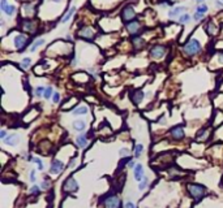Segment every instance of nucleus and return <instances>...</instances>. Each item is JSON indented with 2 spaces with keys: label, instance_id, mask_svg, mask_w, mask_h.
Segmentation results:
<instances>
[{
  "label": "nucleus",
  "instance_id": "obj_34",
  "mask_svg": "<svg viewBox=\"0 0 223 208\" xmlns=\"http://www.w3.org/2000/svg\"><path fill=\"white\" fill-rule=\"evenodd\" d=\"M8 5H9V4H8L7 0H2V2H0V9H2V11L4 12L5 9H7Z\"/></svg>",
  "mask_w": 223,
  "mask_h": 208
},
{
  "label": "nucleus",
  "instance_id": "obj_26",
  "mask_svg": "<svg viewBox=\"0 0 223 208\" xmlns=\"http://www.w3.org/2000/svg\"><path fill=\"white\" fill-rule=\"evenodd\" d=\"M190 21V16L188 15V13H184V15H181L180 17H179V22L180 23H187V22H189Z\"/></svg>",
  "mask_w": 223,
  "mask_h": 208
},
{
  "label": "nucleus",
  "instance_id": "obj_39",
  "mask_svg": "<svg viewBox=\"0 0 223 208\" xmlns=\"http://www.w3.org/2000/svg\"><path fill=\"white\" fill-rule=\"evenodd\" d=\"M30 181H31V182H35V171H31V172H30Z\"/></svg>",
  "mask_w": 223,
  "mask_h": 208
},
{
  "label": "nucleus",
  "instance_id": "obj_28",
  "mask_svg": "<svg viewBox=\"0 0 223 208\" xmlns=\"http://www.w3.org/2000/svg\"><path fill=\"white\" fill-rule=\"evenodd\" d=\"M44 91H46V89L44 87H42V86H38L37 89H35V95L39 98V96H42V95H44Z\"/></svg>",
  "mask_w": 223,
  "mask_h": 208
},
{
  "label": "nucleus",
  "instance_id": "obj_30",
  "mask_svg": "<svg viewBox=\"0 0 223 208\" xmlns=\"http://www.w3.org/2000/svg\"><path fill=\"white\" fill-rule=\"evenodd\" d=\"M207 9H209V8L206 7V5H203V4H202V5H198V7H197V11H196V12H198V13L205 15L206 12H207Z\"/></svg>",
  "mask_w": 223,
  "mask_h": 208
},
{
  "label": "nucleus",
  "instance_id": "obj_46",
  "mask_svg": "<svg viewBox=\"0 0 223 208\" xmlns=\"http://www.w3.org/2000/svg\"><path fill=\"white\" fill-rule=\"evenodd\" d=\"M50 2H54V3H60L61 0H50Z\"/></svg>",
  "mask_w": 223,
  "mask_h": 208
},
{
  "label": "nucleus",
  "instance_id": "obj_1",
  "mask_svg": "<svg viewBox=\"0 0 223 208\" xmlns=\"http://www.w3.org/2000/svg\"><path fill=\"white\" fill-rule=\"evenodd\" d=\"M201 51V45L197 39H190L184 45V52L188 56H194Z\"/></svg>",
  "mask_w": 223,
  "mask_h": 208
},
{
  "label": "nucleus",
  "instance_id": "obj_44",
  "mask_svg": "<svg viewBox=\"0 0 223 208\" xmlns=\"http://www.w3.org/2000/svg\"><path fill=\"white\" fill-rule=\"evenodd\" d=\"M128 165H129L131 168H133V167H135V163H133V161H129V164H128Z\"/></svg>",
  "mask_w": 223,
  "mask_h": 208
},
{
  "label": "nucleus",
  "instance_id": "obj_13",
  "mask_svg": "<svg viewBox=\"0 0 223 208\" xmlns=\"http://www.w3.org/2000/svg\"><path fill=\"white\" fill-rule=\"evenodd\" d=\"M18 141H20V137H18L17 134H11L9 137H7L4 139V143L8 144V146H16Z\"/></svg>",
  "mask_w": 223,
  "mask_h": 208
},
{
  "label": "nucleus",
  "instance_id": "obj_15",
  "mask_svg": "<svg viewBox=\"0 0 223 208\" xmlns=\"http://www.w3.org/2000/svg\"><path fill=\"white\" fill-rule=\"evenodd\" d=\"M184 11H185V7H176V8H174L172 11H170L168 16H170L171 18H174V17H180L181 15H184V13H183Z\"/></svg>",
  "mask_w": 223,
  "mask_h": 208
},
{
  "label": "nucleus",
  "instance_id": "obj_8",
  "mask_svg": "<svg viewBox=\"0 0 223 208\" xmlns=\"http://www.w3.org/2000/svg\"><path fill=\"white\" fill-rule=\"evenodd\" d=\"M63 169H64V164H63L60 160H54L52 163H51L50 173L51 174H59Z\"/></svg>",
  "mask_w": 223,
  "mask_h": 208
},
{
  "label": "nucleus",
  "instance_id": "obj_10",
  "mask_svg": "<svg viewBox=\"0 0 223 208\" xmlns=\"http://www.w3.org/2000/svg\"><path fill=\"white\" fill-rule=\"evenodd\" d=\"M127 30H128L129 34H132V35L136 36V34L140 33V30H141V25H140L138 21L135 20V21H132V22H129V23H127Z\"/></svg>",
  "mask_w": 223,
  "mask_h": 208
},
{
  "label": "nucleus",
  "instance_id": "obj_41",
  "mask_svg": "<svg viewBox=\"0 0 223 208\" xmlns=\"http://www.w3.org/2000/svg\"><path fill=\"white\" fill-rule=\"evenodd\" d=\"M125 208H136V206L132 202H128V203H125Z\"/></svg>",
  "mask_w": 223,
  "mask_h": 208
},
{
  "label": "nucleus",
  "instance_id": "obj_19",
  "mask_svg": "<svg viewBox=\"0 0 223 208\" xmlns=\"http://www.w3.org/2000/svg\"><path fill=\"white\" fill-rule=\"evenodd\" d=\"M132 42H133V46H135V48H137V49H140V48H141V47L145 45V40L142 39L141 36H137V35L133 38Z\"/></svg>",
  "mask_w": 223,
  "mask_h": 208
},
{
  "label": "nucleus",
  "instance_id": "obj_37",
  "mask_svg": "<svg viewBox=\"0 0 223 208\" xmlns=\"http://www.w3.org/2000/svg\"><path fill=\"white\" fill-rule=\"evenodd\" d=\"M59 100H60V95L58 92H54V95H52V102L54 103H59Z\"/></svg>",
  "mask_w": 223,
  "mask_h": 208
},
{
  "label": "nucleus",
  "instance_id": "obj_35",
  "mask_svg": "<svg viewBox=\"0 0 223 208\" xmlns=\"http://www.w3.org/2000/svg\"><path fill=\"white\" fill-rule=\"evenodd\" d=\"M202 18H203V15H202V13H198V12H196L194 16H193V20H194V21H201Z\"/></svg>",
  "mask_w": 223,
  "mask_h": 208
},
{
  "label": "nucleus",
  "instance_id": "obj_14",
  "mask_svg": "<svg viewBox=\"0 0 223 208\" xmlns=\"http://www.w3.org/2000/svg\"><path fill=\"white\" fill-rule=\"evenodd\" d=\"M142 177H144V168L141 164H137L135 167V178H136V181H141V180H144Z\"/></svg>",
  "mask_w": 223,
  "mask_h": 208
},
{
  "label": "nucleus",
  "instance_id": "obj_5",
  "mask_svg": "<svg viewBox=\"0 0 223 208\" xmlns=\"http://www.w3.org/2000/svg\"><path fill=\"white\" fill-rule=\"evenodd\" d=\"M105 207L106 208H120L122 203H120V199L115 195H110L105 199Z\"/></svg>",
  "mask_w": 223,
  "mask_h": 208
},
{
  "label": "nucleus",
  "instance_id": "obj_23",
  "mask_svg": "<svg viewBox=\"0 0 223 208\" xmlns=\"http://www.w3.org/2000/svg\"><path fill=\"white\" fill-rule=\"evenodd\" d=\"M43 45H44V39H42V38H41V39H38V40H35L33 45L30 46V52H34L38 47H41V46H43Z\"/></svg>",
  "mask_w": 223,
  "mask_h": 208
},
{
  "label": "nucleus",
  "instance_id": "obj_21",
  "mask_svg": "<svg viewBox=\"0 0 223 208\" xmlns=\"http://www.w3.org/2000/svg\"><path fill=\"white\" fill-rule=\"evenodd\" d=\"M205 29L207 31V34L209 35H214L216 33V28H215V25L212 22V21H209L206 25H205Z\"/></svg>",
  "mask_w": 223,
  "mask_h": 208
},
{
  "label": "nucleus",
  "instance_id": "obj_40",
  "mask_svg": "<svg viewBox=\"0 0 223 208\" xmlns=\"http://www.w3.org/2000/svg\"><path fill=\"white\" fill-rule=\"evenodd\" d=\"M0 138H2V139H5V138H7V131H5V130L0 131Z\"/></svg>",
  "mask_w": 223,
  "mask_h": 208
},
{
  "label": "nucleus",
  "instance_id": "obj_2",
  "mask_svg": "<svg viewBox=\"0 0 223 208\" xmlns=\"http://www.w3.org/2000/svg\"><path fill=\"white\" fill-rule=\"evenodd\" d=\"M188 193L190 197H193L196 200H200L203 195H205V187L201 185H194V184H189L187 186Z\"/></svg>",
  "mask_w": 223,
  "mask_h": 208
},
{
  "label": "nucleus",
  "instance_id": "obj_3",
  "mask_svg": "<svg viewBox=\"0 0 223 208\" xmlns=\"http://www.w3.org/2000/svg\"><path fill=\"white\" fill-rule=\"evenodd\" d=\"M122 17H123V21L125 23H129L132 21H135L136 12H135V9H133L132 5H127V7H124V9L122 12Z\"/></svg>",
  "mask_w": 223,
  "mask_h": 208
},
{
  "label": "nucleus",
  "instance_id": "obj_33",
  "mask_svg": "<svg viewBox=\"0 0 223 208\" xmlns=\"http://www.w3.org/2000/svg\"><path fill=\"white\" fill-rule=\"evenodd\" d=\"M148 185H149V178L144 177L142 182H141V184H140V186H138V187H140V190H144V189H145L146 186H148Z\"/></svg>",
  "mask_w": 223,
  "mask_h": 208
},
{
  "label": "nucleus",
  "instance_id": "obj_6",
  "mask_svg": "<svg viewBox=\"0 0 223 208\" xmlns=\"http://www.w3.org/2000/svg\"><path fill=\"white\" fill-rule=\"evenodd\" d=\"M63 189H64V191H65V193H73V191H77L78 185H77V182H76L74 178L69 177V178L64 182V185H63Z\"/></svg>",
  "mask_w": 223,
  "mask_h": 208
},
{
  "label": "nucleus",
  "instance_id": "obj_38",
  "mask_svg": "<svg viewBox=\"0 0 223 208\" xmlns=\"http://www.w3.org/2000/svg\"><path fill=\"white\" fill-rule=\"evenodd\" d=\"M128 152H129V151L127 150V148H122V150H120V156H127V155H128Z\"/></svg>",
  "mask_w": 223,
  "mask_h": 208
},
{
  "label": "nucleus",
  "instance_id": "obj_7",
  "mask_svg": "<svg viewBox=\"0 0 223 208\" xmlns=\"http://www.w3.org/2000/svg\"><path fill=\"white\" fill-rule=\"evenodd\" d=\"M166 53V47L164 46H161V45H157L151 48V51H150V55H151V57L153 59H161L163 57Z\"/></svg>",
  "mask_w": 223,
  "mask_h": 208
},
{
  "label": "nucleus",
  "instance_id": "obj_27",
  "mask_svg": "<svg viewBox=\"0 0 223 208\" xmlns=\"http://www.w3.org/2000/svg\"><path fill=\"white\" fill-rule=\"evenodd\" d=\"M142 151H144V146H142V144H136V146H135V156L138 157L140 155L142 154Z\"/></svg>",
  "mask_w": 223,
  "mask_h": 208
},
{
  "label": "nucleus",
  "instance_id": "obj_43",
  "mask_svg": "<svg viewBox=\"0 0 223 208\" xmlns=\"http://www.w3.org/2000/svg\"><path fill=\"white\" fill-rule=\"evenodd\" d=\"M215 4H216V7L223 8V3H222V2H219V0H216V2H215Z\"/></svg>",
  "mask_w": 223,
  "mask_h": 208
},
{
  "label": "nucleus",
  "instance_id": "obj_9",
  "mask_svg": "<svg viewBox=\"0 0 223 208\" xmlns=\"http://www.w3.org/2000/svg\"><path fill=\"white\" fill-rule=\"evenodd\" d=\"M80 36L81 38H84V39H93L94 38V35H95V31H94V29H91V28H89V26H85V28H82L81 30H80Z\"/></svg>",
  "mask_w": 223,
  "mask_h": 208
},
{
  "label": "nucleus",
  "instance_id": "obj_32",
  "mask_svg": "<svg viewBox=\"0 0 223 208\" xmlns=\"http://www.w3.org/2000/svg\"><path fill=\"white\" fill-rule=\"evenodd\" d=\"M52 95H54V94H52V87H47L46 91H44V95H43V96L46 98V99H50Z\"/></svg>",
  "mask_w": 223,
  "mask_h": 208
},
{
  "label": "nucleus",
  "instance_id": "obj_47",
  "mask_svg": "<svg viewBox=\"0 0 223 208\" xmlns=\"http://www.w3.org/2000/svg\"><path fill=\"white\" fill-rule=\"evenodd\" d=\"M202 2H203V0H197V3H202Z\"/></svg>",
  "mask_w": 223,
  "mask_h": 208
},
{
  "label": "nucleus",
  "instance_id": "obj_22",
  "mask_svg": "<svg viewBox=\"0 0 223 208\" xmlns=\"http://www.w3.org/2000/svg\"><path fill=\"white\" fill-rule=\"evenodd\" d=\"M73 128H74L76 130L81 131V130H84V129L86 128V124H85V121H82V120H77V121L73 122Z\"/></svg>",
  "mask_w": 223,
  "mask_h": 208
},
{
  "label": "nucleus",
  "instance_id": "obj_36",
  "mask_svg": "<svg viewBox=\"0 0 223 208\" xmlns=\"http://www.w3.org/2000/svg\"><path fill=\"white\" fill-rule=\"evenodd\" d=\"M30 193L33 194V195H38V194H39V187H38V186H35V185H34L33 187L30 189Z\"/></svg>",
  "mask_w": 223,
  "mask_h": 208
},
{
  "label": "nucleus",
  "instance_id": "obj_31",
  "mask_svg": "<svg viewBox=\"0 0 223 208\" xmlns=\"http://www.w3.org/2000/svg\"><path fill=\"white\" fill-rule=\"evenodd\" d=\"M24 9L26 11V13H28L29 16H31V13H33V11H34L33 5H30V4H25V5H24Z\"/></svg>",
  "mask_w": 223,
  "mask_h": 208
},
{
  "label": "nucleus",
  "instance_id": "obj_11",
  "mask_svg": "<svg viewBox=\"0 0 223 208\" xmlns=\"http://www.w3.org/2000/svg\"><path fill=\"white\" fill-rule=\"evenodd\" d=\"M171 133V137L174 138V139H176V141H180V139H183L184 138V130H183V128L181 126H176V128H174L172 130L170 131Z\"/></svg>",
  "mask_w": 223,
  "mask_h": 208
},
{
  "label": "nucleus",
  "instance_id": "obj_45",
  "mask_svg": "<svg viewBox=\"0 0 223 208\" xmlns=\"http://www.w3.org/2000/svg\"><path fill=\"white\" fill-rule=\"evenodd\" d=\"M74 163H76L74 160H71V163H69V167H73V165H74Z\"/></svg>",
  "mask_w": 223,
  "mask_h": 208
},
{
  "label": "nucleus",
  "instance_id": "obj_16",
  "mask_svg": "<svg viewBox=\"0 0 223 208\" xmlns=\"http://www.w3.org/2000/svg\"><path fill=\"white\" fill-rule=\"evenodd\" d=\"M144 99V92L142 91H140V90H136V91H133L132 94V100H133V103H141V100Z\"/></svg>",
  "mask_w": 223,
  "mask_h": 208
},
{
  "label": "nucleus",
  "instance_id": "obj_12",
  "mask_svg": "<svg viewBox=\"0 0 223 208\" xmlns=\"http://www.w3.org/2000/svg\"><path fill=\"white\" fill-rule=\"evenodd\" d=\"M22 29L25 31H29V33H35L37 31L35 22L31 20H25V21H22Z\"/></svg>",
  "mask_w": 223,
  "mask_h": 208
},
{
  "label": "nucleus",
  "instance_id": "obj_24",
  "mask_svg": "<svg viewBox=\"0 0 223 208\" xmlns=\"http://www.w3.org/2000/svg\"><path fill=\"white\" fill-rule=\"evenodd\" d=\"M15 12H16V7H15V5H8L7 9L4 11V13L7 15V16H9V17H12V16L15 15Z\"/></svg>",
  "mask_w": 223,
  "mask_h": 208
},
{
  "label": "nucleus",
  "instance_id": "obj_18",
  "mask_svg": "<svg viewBox=\"0 0 223 208\" xmlns=\"http://www.w3.org/2000/svg\"><path fill=\"white\" fill-rule=\"evenodd\" d=\"M72 113H73V115H76V116L86 115V113H87V107H86V105H80V107H77L76 109H73Z\"/></svg>",
  "mask_w": 223,
  "mask_h": 208
},
{
  "label": "nucleus",
  "instance_id": "obj_4",
  "mask_svg": "<svg viewBox=\"0 0 223 208\" xmlns=\"http://www.w3.org/2000/svg\"><path fill=\"white\" fill-rule=\"evenodd\" d=\"M28 43H29L28 35H25V34L16 35V38H15V46H16V48L18 49V51H24V48L28 46Z\"/></svg>",
  "mask_w": 223,
  "mask_h": 208
},
{
  "label": "nucleus",
  "instance_id": "obj_42",
  "mask_svg": "<svg viewBox=\"0 0 223 208\" xmlns=\"http://www.w3.org/2000/svg\"><path fill=\"white\" fill-rule=\"evenodd\" d=\"M48 186H50V184H48V181H44V182H43V184L41 185V187H42V189H48Z\"/></svg>",
  "mask_w": 223,
  "mask_h": 208
},
{
  "label": "nucleus",
  "instance_id": "obj_20",
  "mask_svg": "<svg viewBox=\"0 0 223 208\" xmlns=\"http://www.w3.org/2000/svg\"><path fill=\"white\" fill-rule=\"evenodd\" d=\"M74 12H76V7H72V8L69 9V11L67 12V13H65V16L61 18V22H63V23L68 22V21H69V20H71V18H72V16L74 15Z\"/></svg>",
  "mask_w": 223,
  "mask_h": 208
},
{
  "label": "nucleus",
  "instance_id": "obj_25",
  "mask_svg": "<svg viewBox=\"0 0 223 208\" xmlns=\"http://www.w3.org/2000/svg\"><path fill=\"white\" fill-rule=\"evenodd\" d=\"M30 65H31V59H29V57L22 59V61H21V68L22 69H28Z\"/></svg>",
  "mask_w": 223,
  "mask_h": 208
},
{
  "label": "nucleus",
  "instance_id": "obj_29",
  "mask_svg": "<svg viewBox=\"0 0 223 208\" xmlns=\"http://www.w3.org/2000/svg\"><path fill=\"white\" fill-rule=\"evenodd\" d=\"M31 161H34V163L37 164V165H38V169H39V171H43V169H44V165H43V163H42L41 159L35 157V159H31Z\"/></svg>",
  "mask_w": 223,
  "mask_h": 208
},
{
  "label": "nucleus",
  "instance_id": "obj_17",
  "mask_svg": "<svg viewBox=\"0 0 223 208\" xmlns=\"http://www.w3.org/2000/svg\"><path fill=\"white\" fill-rule=\"evenodd\" d=\"M76 141H77V144H78V146H80L81 148H85V147L87 146V143H89V142H87V137H86L85 134L78 135V137H77V139H76Z\"/></svg>",
  "mask_w": 223,
  "mask_h": 208
}]
</instances>
